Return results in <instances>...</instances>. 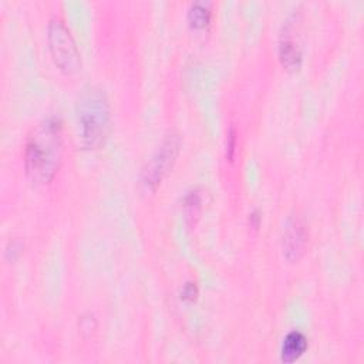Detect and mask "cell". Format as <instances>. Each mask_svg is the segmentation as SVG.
Listing matches in <instances>:
<instances>
[{
  "instance_id": "obj_1",
  "label": "cell",
  "mask_w": 364,
  "mask_h": 364,
  "mask_svg": "<svg viewBox=\"0 0 364 364\" xmlns=\"http://www.w3.org/2000/svg\"><path fill=\"white\" fill-rule=\"evenodd\" d=\"M63 122L50 115L28 134L24 146V168L36 183H48L55 176L63 158Z\"/></svg>"
},
{
  "instance_id": "obj_2",
  "label": "cell",
  "mask_w": 364,
  "mask_h": 364,
  "mask_svg": "<svg viewBox=\"0 0 364 364\" xmlns=\"http://www.w3.org/2000/svg\"><path fill=\"white\" fill-rule=\"evenodd\" d=\"M80 136L88 149L100 148L109 132L111 107L107 94L97 85H85L75 104Z\"/></svg>"
},
{
  "instance_id": "obj_3",
  "label": "cell",
  "mask_w": 364,
  "mask_h": 364,
  "mask_svg": "<svg viewBox=\"0 0 364 364\" xmlns=\"http://www.w3.org/2000/svg\"><path fill=\"white\" fill-rule=\"evenodd\" d=\"M47 41L55 65L65 74H74L81 68V55L75 40L65 23L53 17L47 26Z\"/></svg>"
},
{
  "instance_id": "obj_4",
  "label": "cell",
  "mask_w": 364,
  "mask_h": 364,
  "mask_svg": "<svg viewBox=\"0 0 364 364\" xmlns=\"http://www.w3.org/2000/svg\"><path fill=\"white\" fill-rule=\"evenodd\" d=\"M181 149V135L175 131L169 132L159 148L154 152L141 172V182L146 189L154 191L161 181L168 175L176 162Z\"/></svg>"
},
{
  "instance_id": "obj_5",
  "label": "cell",
  "mask_w": 364,
  "mask_h": 364,
  "mask_svg": "<svg viewBox=\"0 0 364 364\" xmlns=\"http://www.w3.org/2000/svg\"><path fill=\"white\" fill-rule=\"evenodd\" d=\"M307 229L303 220L297 216L289 218L284 232H283V255L289 262H297L307 245Z\"/></svg>"
},
{
  "instance_id": "obj_6",
  "label": "cell",
  "mask_w": 364,
  "mask_h": 364,
  "mask_svg": "<svg viewBox=\"0 0 364 364\" xmlns=\"http://www.w3.org/2000/svg\"><path fill=\"white\" fill-rule=\"evenodd\" d=\"M279 58L283 67L287 68L289 71L299 70L303 63V54H301L300 46L291 36H289L287 30H284L279 41Z\"/></svg>"
},
{
  "instance_id": "obj_7",
  "label": "cell",
  "mask_w": 364,
  "mask_h": 364,
  "mask_svg": "<svg viewBox=\"0 0 364 364\" xmlns=\"http://www.w3.org/2000/svg\"><path fill=\"white\" fill-rule=\"evenodd\" d=\"M307 347V337L301 331L293 330L283 338L280 347V360L283 363H294L306 353Z\"/></svg>"
},
{
  "instance_id": "obj_8",
  "label": "cell",
  "mask_w": 364,
  "mask_h": 364,
  "mask_svg": "<svg viewBox=\"0 0 364 364\" xmlns=\"http://www.w3.org/2000/svg\"><path fill=\"white\" fill-rule=\"evenodd\" d=\"M212 18V9L208 1H195L189 6L188 21L193 28H205Z\"/></svg>"
},
{
  "instance_id": "obj_9",
  "label": "cell",
  "mask_w": 364,
  "mask_h": 364,
  "mask_svg": "<svg viewBox=\"0 0 364 364\" xmlns=\"http://www.w3.org/2000/svg\"><path fill=\"white\" fill-rule=\"evenodd\" d=\"M200 205H202V196L198 189H191L185 198H183V209L186 213V219L195 223V219L198 218L200 212Z\"/></svg>"
},
{
  "instance_id": "obj_10",
  "label": "cell",
  "mask_w": 364,
  "mask_h": 364,
  "mask_svg": "<svg viewBox=\"0 0 364 364\" xmlns=\"http://www.w3.org/2000/svg\"><path fill=\"white\" fill-rule=\"evenodd\" d=\"M199 294V289L195 282H186L181 290V299L185 301H193Z\"/></svg>"
},
{
  "instance_id": "obj_11",
  "label": "cell",
  "mask_w": 364,
  "mask_h": 364,
  "mask_svg": "<svg viewBox=\"0 0 364 364\" xmlns=\"http://www.w3.org/2000/svg\"><path fill=\"white\" fill-rule=\"evenodd\" d=\"M236 128L232 125L228 131V136H226V158L229 161L233 159L235 151H236Z\"/></svg>"
},
{
  "instance_id": "obj_12",
  "label": "cell",
  "mask_w": 364,
  "mask_h": 364,
  "mask_svg": "<svg viewBox=\"0 0 364 364\" xmlns=\"http://www.w3.org/2000/svg\"><path fill=\"white\" fill-rule=\"evenodd\" d=\"M259 222H260L259 212H257V210L250 212V213H249V223H250L253 228H257V226H259Z\"/></svg>"
}]
</instances>
